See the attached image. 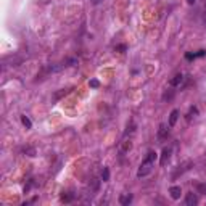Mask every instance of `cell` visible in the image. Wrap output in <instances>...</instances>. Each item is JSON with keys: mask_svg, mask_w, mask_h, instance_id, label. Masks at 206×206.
Masks as SVG:
<instances>
[{"mask_svg": "<svg viewBox=\"0 0 206 206\" xmlns=\"http://www.w3.org/2000/svg\"><path fill=\"white\" fill-rule=\"evenodd\" d=\"M130 201H132V195H130V193H126V195H121L119 196V203L123 204V206L129 204Z\"/></svg>", "mask_w": 206, "mask_h": 206, "instance_id": "obj_6", "label": "cell"}, {"mask_svg": "<svg viewBox=\"0 0 206 206\" xmlns=\"http://www.w3.org/2000/svg\"><path fill=\"white\" fill-rule=\"evenodd\" d=\"M185 204H187V206H195V204H196V196H195V193H189V195H187Z\"/></svg>", "mask_w": 206, "mask_h": 206, "instance_id": "obj_7", "label": "cell"}, {"mask_svg": "<svg viewBox=\"0 0 206 206\" xmlns=\"http://www.w3.org/2000/svg\"><path fill=\"white\" fill-rule=\"evenodd\" d=\"M116 50H118V52H124V50H126V45H118Z\"/></svg>", "mask_w": 206, "mask_h": 206, "instance_id": "obj_15", "label": "cell"}, {"mask_svg": "<svg viewBox=\"0 0 206 206\" xmlns=\"http://www.w3.org/2000/svg\"><path fill=\"white\" fill-rule=\"evenodd\" d=\"M92 2H93V3H98V2H100V0H92Z\"/></svg>", "mask_w": 206, "mask_h": 206, "instance_id": "obj_20", "label": "cell"}, {"mask_svg": "<svg viewBox=\"0 0 206 206\" xmlns=\"http://www.w3.org/2000/svg\"><path fill=\"white\" fill-rule=\"evenodd\" d=\"M204 53H206L204 50H200L198 53H195V55H196V57H203V55H204Z\"/></svg>", "mask_w": 206, "mask_h": 206, "instance_id": "obj_17", "label": "cell"}, {"mask_svg": "<svg viewBox=\"0 0 206 206\" xmlns=\"http://www.w3.org/2000/svg\"><path fill=\"white\" fill-rule=\"evenodd\" d=\"M192 115H196V108H192V110H190V116H192ZM190 116H189V118H190Z\"/></svg>", "mask_w": 206, "mask_h": 206, "instance_id": "obj_18", "label": "cell"}, {"mask_svg": "<svg viewBox=\"0 0 206 206\" xmlns=\"http://www.w3.org/2000/svg\"><path fill=\"white\" fill-rule=\"evenodd\" d=\"M71 200H73V195H69V193H63V195H61V201L69 203Z\"/></svg>", "mask_w": 206, "mask_h": 206, "instance_id": "obj_12", "label": "cell"}, {"mask_svg": "<svg viewBox=\"0 0 206 206\" xmlns=\"http://www.w3.org/2000/svg\"><path fill=\"white\" fill-rule=\"evenodd\" d=\"M21 121H23V124L26 126V129H31V121H29V118H27V116H21Z\"/></svg>", "mask_w": 206, "mask_h": 206, "instance_id": "obj_11", "label": "cell"}, {"mask_svg": "<svg viewBox=\"0 0 206 206\" xmlns=\"http://www.w3.org/2000/svg\"><path fill=\"white\" fill-rule=\"evenodd\" d=\"M177 118H179V111H177V110H172V111H171V115H169V127L176 126Z\"/></svg>", "mask_w": 206, "mask_h": 206, "instance_id": "obj_5", "label": "cell"}, {"mask_svg": "<svg viewBox=\"0 0 206 206\" xmlns=\"http://www.w3.org/2000/svg\"><path fill=\"white\" fill-rule=\"evenodd\" d=\"M167 135H169V129L166 127V124H161L160 130H158V138H160V140H166Z\"/></svg>", "mask_w": 206, "mask_h": 206, "instance_id": "obj_2", "label": "cell"}, {"mask_svg": "<svg viewBox=\"0 0 206 206\" xmlns=\"http://www.w3.org/2000/svg\"><path fill=\"white\" fill-rule=\"evenodd\" d=\"M185 57H187V58H189V60H192V58H195V57H196V55H195V53H187V55H185Z\"/></svg>", "mask_w": 206, "mask_h": 206, "instance_id": "obj_16", "label": "cell"}, {"mask_svg": "<svg viewBox=\"0 0 206 206\" xmlns=\"http://www.w3.org/2000/svg\"><path fill=\"white\" fill-rule=\"evenodd\" d=\"M98 86H100V82H98L97 79H92V81H90V87H93V89H97Z\"/></svg>", "mask_w": 206, "mask_h": 206, "instance_id": "obj_13", "label": "cell"}, {"mask_svg": "<svg viewBox=\"0 0 206 206\" xmlns=\"http://www.w3.org/2000/svg\"><path fill=\"white\" fill-rule=\"evenodd\" d=\"M156 158H158V155H156L155 152H150L148 156L145 158V161L140 164V169H138L137 176H138V177H145L147 174H150V171H152V167H153V164H155V161H156Z\"/></svg>", "mask_w": 206, "mask_h": 206, "instance_id": "obj_1", "label": "cell"}, {"mask_svg": "<svg viewBox=\"0 0 206 206\" xmlns=\"http://www.w3.org/2000/svg\"><path fill=\"white\" fill-rule=\"evenodd\" d=\"M101 179H103V182L110 180V169H108V167H103V171H101Z\"/></svg>", "mask_w": 206, "mask_h": 206, "instance_id": "obj_9", "label": "cell"}, {"mask_svg": "<svg viewBox=\"0 0 206 206\" xmlns=\"http://www.w3.org/2000/svg\"><path fill=\"white\" fill-rule=\"evenodd\" d=\"M182 81H184V76H182V74H176V76L171 79V86H180V84H182Z\"/></svg>", "mask_w": 206, "mask_h": 206, "instance_id": "obj_8", "label": "cell"}, {"mask_svg": "<svg viewBox=\"0 0 206 206\" xmlns=\"http://www.w3.org/2000/svg\"><path fill=\"white\" fill-rule=\"evenodd\" d=\"M174 97V90H166L164 92V95H163V100L166 101V100H171Z\"/></svg>", "mask_w": 206, "mask_h": 206, "instance_id": "obj_10", "label": "cell"}, {"mask_svg": "<svg viewBox=\"0 0 206 206\" xmlns=\"http://www.w3.org/2000/svg\"><path fill=\"white\" fill-rule=\"evenodd\" d=\"M196 189H198L200 192H203V193H206V185L204 184H198V185H196Z\"/></svg>", "mask_w": 206, "mask_h": 206, "instance_id": "obj_14", "label": "cell"}, {"mask_svg": "<svg viewBox=\"0 0 206 206\" xmlns=\"http://www.w3.org/2000/svg\"><path fill=\"white\" fill-rule=\"evenodd\" d=\"M169 193H171V198L172 200H179L180 198V193H182V190H180V187H171L169 189Z\"/></svg>", "mask_w": 206, "mask_h": 206, "instance_id": "obj_3", "label": "cell"}, {"mask_svg": "<svg viewBox=\"0 0 206 206\" xmlns=\"http://www.w3.org/2000/svg\"><path fill=\"white\" fill-rule=\"evenodd\" d=\"M169 156H171V148H164L163 150V153H161V166H164L167 163V160H169Z\"/></svg>", "mask_w": 206, "mask_h": 206, "instance_id": "obj_4", "label": "cell"}, {"mask_svg": "<svg viewBox=\"0 0 206 206\" xmlns=\"http://www.w3.org/2000/svg\"><path fill=\"white\" fill-rule=\"evenodd\" d=\"M187 2H189L190 5H193V3H195V0H187Z\"/></svg>", "mask_w": 206, "mask_h": 206, "instance_id": "obj_19", "label": "cell"}]
</instances>
